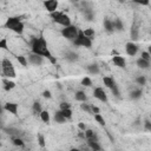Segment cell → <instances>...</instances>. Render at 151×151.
Returning <instances> with one entry per match:
<instances>
[{"instance_id": "15", "label": "cell", "mask_w": 151, "mask_h": 151, "mask_svg": "<svg viewBox=\"0 0 151 151\" xmlns=\"http://www.w3.org/2000/svg\"><path fill=\"white\" fill-rule=\"evenodd\" d=\"M2 84H4V90L5 91H11L15 87V83L13 80H9V78H4Z\"/></svg>"}, {"instance_id": "44", "label": "cell", "mask_w": 151, "mask_h": 151, "mask_svg": "<svg viewBox=\"0 0 151 151\" xmlns=\"http://www.w3.org/2000/svg\"><path fill=\"white\" fill-rule=\"evenodd\" d=\"M144 129H145L146 131H151V123H150L149 119H146V120L144 122Z\"/></svg>"}, {"instance_id": "10", "label": "cell", "mask_w": 151, "mask_h": 151, "mask_svg": "<svg viewBox=\"0 0 151 151\" xmlns=\"http://www.w3.org/2000/svg\"><path fill=\"white\" fill-rule=\"evenodd\" d=\"M112 63L117 66V67H120V68H125L126 67V60L124 57L119 55V54H116L112 57Z\"/></svg>"}, {"instance_id": "35", "label": "cell", "mask_w": 151, "mask_h": 151, "mask_svg": "<svg viewBox=\"0 0 151 151\" xmlns=\"http://www.w3.org/2000/svg\"><path fill=\"white\" fill-rule=\"evenodd\" d=\"M94 119H96V122L99 124V125H105V119L101 117V114L100 113H94Z\"/></svg>"}, {"instance_id": "50", "label": "cell", "mask_w": 151, "mask_h": 151, "mask_svg": "<svg viewBox=\"0 0 151 151\" xmlns=\"http://www.w3.org/2000/svg\"><path fill=\"white\" fill-rule=\"evenodd\" d=\"M0 126H1V122H0Z\"/></svg>"}, {"instance_id": "24", "label": "cell", "mask_w": 151, "mask_h": 151, "mask_svg": "<svg viewBox=\"0 0 151 151\" xmlns=\"http://www.w3.org/2000/svg\"><path fill=\"white\" fill-rule=\"evenodd\" d=\"M84 133H85V139H98L97 134H96L94 131L91 130V129H86V130L84 131Z\"/></svg>"}, {"instance_id": "26", "label": "cell", "mask_w": 151, "mask_h": 151, "mask_svg": "<svg viewBox=\"0 0 151 151\" xmlns=\"http://www.w3.org/2000/svg\"><path fill=\"white\" fill-rule=\"evenodd\" d=\"M142 94H143V91L142 90H133V91L130 92V98L136 100V99H139L142 97Z\"/></svg>"}, {"instance_id": "33", "label": "cell", "mask_w": 151, "mask_h": 151, "mask_svg": "<svg viewBox=\"0 0 151 151\" xmlns=\"http://www.w3.org/2000/svg\"><path fill=\"white\" fill-rule=\"evenodd\" d=\"M37 138H38V144H39V146L40 147H45V137H44V134L42 133H38L37 134Z\"/></svg>"}, {"instance_id": "37", "label": "cell", "mask_w": 151, "mask_h": 151, "mask_svg": "<svg viewBox=\"0 0 151 151\" xmlns=\"http://www.w3.org/2000/svg\"><path fill=\"white\" fill-rule=\"evenodd\" d=\"M136 83H137L138 85H140V86H144V85L146 84V78H145L144 76H139V77L136 78Z\"/></svg>"}, {"instance_id": "5", "label": "cell", "mask_w": 151, "mask_h": 151, "mask_svg": "<svg viewBox=\"0 0 151 151\" xmlns=\"http://www.w3.org/2000/svg\"><path fill=\"white\" fill-rule=\"evenodd\" d=\"M73 44L76 46H81V47H86V48H90L92 46V40L87 37L84 35L83 31H78V35L76 37V39L73 40Z\"/></svg>"}, {"instance_id": "25", "label": "cell", "mask_w": 151, "mask_h": 151, "mask_svg": "<svg viewBox=\"0 0 151 151\" xmlns=\"http://www.w3.org/2000/svg\"><path fill=\"white\" fill-rule=\"evenodd\" d=\"M5 132L8 133V134H11L12 137H18V136H20V130L14 129V127H7V129H5Z\"/></svg>"}, {"instance_id": "13", "label": "cell", "mask_w": 151, "mask_h": 151, "mask_svg": "<svg viewBox=\"0 0 151 151\" xmlns=\"http://www.w3.org/2000/svg\"><path fill=\"white\" fill-rule=\"evenodd\" d=\"M86 142H87V145L91 150H93V151H100L101 150V146L99 145L98 139H86Z\"/></svg>"}, {"instance_id": "42", "label": "cell", "mask_w": 151, "mask_h": 151, "mask_svg": "<svg viewBox=\"0 0 151 151\" xmlns=\"http://www.w3.org/2000/svg\"><path fill=\"white\" fill-rule=\"evenodd\" d=\"M71 107V104L67 103V101H63L60 103V110H65V109H70Z\"/></svg>"}, {"instance_id": "9", "label": "cell", "mask_w": 151, "mask_h": 151, "mask_svg": "<svg viewBox=\"0 0 151 151\" xmlns=\"http://www.w3.org/2000/svg\"><path fill=\"white\" fill-rule=\"evenodd\" d=\"M125 51H126V54H127V55L133 57V55L138 52V46H137L133 41H129V42L125 45Z\"/></svg>"}, {"instance_id": "45", "label": "cell", "mask_w": 151, "mask_h": 151, "mask_svg": "<svg viewBox=\"0 0 151 151\" xmlns=\"http://www.w3.org/2000/svg\"><path fill=\"white\" fill-rule=\"evenodd\" d=\"M42 97H44V98H47V99H51V98H52L51 91H48V90H45V91L42 92Z\"/></svg>"}, {"instance_id": "16", "label": "cell", "mask_w": 151, "mask_h": 151, "mask_svg": "<svg viewBox=\"0 0 151 151\" xmlns=\"http://www.w3.org/2000/svg\"><path fill=\"white\" fill-rule=\"evenodd\" d=\"M136 64H137V66H138L139 68H142V70H147V68L150 67V60H145V59H143V58H138L137 61H136Z\"/></svg>"}, {"instance_id": "11", "label": "cell", "mask_w": 151, "mask_h": 151, "mask_svg": "<svg viewBox=\"0 0 151 151\" xmlns=\"http://www.w3.org/2000/svg\"><path fill=\"white\" fill-rule=\"evenodd\" d=\"M44 6L48 13H52V12L57 11V8H58V0H45Z\"/></svg>"}, {"instance_id": "17", "label": "cell", "mask_w": 151, "mask_h": 151, "mask_svg": "<svg viewBox=\"0 0 151 151\" xmlns=\"http://www.w3.org/2000/svg\"><path fill=\"white\" fill-rule=\"evenodd\" d=\"M86 70H87V72L90 74H93V76L100 73V68H99V66L97 64H90V65H87L86 66Z\"/></svg>"}, {"instance_id": "12", "label": "cell", "mask_w": 151, "mask_h": 151, "mask_svg": "<svg viewBox=\"0 0 151 151\" xmlns=\"http://www.w3.org/2000/svg\"><path fill=\"white\" fill-rule=\"evenodd\" d=\"M18 109H19V106L15 103H9L8 101V103H6L4 105V110L7 111V112H9V113H12V114H14V116L18 114Z\"/></svg>"}, {"instance_id": "40", "label": "cell", "mask_w": 151, "mask_h": 151, "mask_svg": "<svg viewBox=\"0 0 151 151\" xmlns=\"http://www.w3.org/2000/svg\"><path fill=\"white\" fill-rule=\"evenodd\" d=\"M133 2H136L138 5H142V6H149L150 0H133Z\"/></svg>"}, {"instance_id": "27", "label": "cell", "mask_w": 151, "mask_h": 151, "mask_svg": "<svg viewBox=\"0 0 151 151\" xmlns=\"http://www.w3.org/2000/svg\"><path fill=\"white\" fill-rule=\"evenodd\" d=\"M12 143L15 145V146H20V147H24L25 146V143L24 140L18 136V137H12Z\"/></svg>"}, {"instance_id": "30", "label": "cell", "mask_w": 151, "mask_h": 151, "mask_svg": "<svg viewBox=\"0 0 151 151\" xmlns=\"http://www.w3.org/2000/svg\"><path fill=\"white\" fill-rule=\"evenodd\" d=\"M80 84H81L83 86L90 87V86H92V80H91V78H90V77H84V78L81 79Z\"/></svg>"}, {"instance_id": "31", "label": "cell", "mask_w": 151, "mask_h": 151, "mask_svg": "<svg viewBox=\"0 0 151 151\" xmlns=\"http://www.w3.org/2000/svg\"><path fill=\"white\" fill-rule=\"evenodd\" d=\"M83 33H84L85 37H87V38H90V39H92V38L94 37V29H93V28H86V29L83 31Z\"/></svg>"}, {"instance_id": "21", "label": "cell", "mask_w": 151, "mask_h": 151, "mask_svg": "<svg viewBox=\"0 0 151 151\" xmlns=\"http://www.w3.org/2000/svg\"><path fill=\"white\" fill-rule=\"evenodd\" d=\"M104 28H105V31H106L107 33H112V32H114L112 20H110V19H105V20H104Z\"/></svg>"}, {"instance_id": "23", "label": "cell", "mask_w": 151, "mask_h": 151, "mask_svg": "<svg viewBox=\"0 0 151 151\" xmlns=\"http://www.w3.org/2000/svg\"><path fill=\"white\" fill-rule=\"evenodd\" d=\"M39 117H40V119H41L44 123H46V124H48V123H50V119H51V117H50V113H48V111H45V110H42V111L39 113Z\"/></svg>"}, {"instance_id": "8", "label": "cell", "mask_w": 151, "mask_h": 151, "mask_svg": "<svg viewBox=\"0 0 151 151\" xmlns=\"http://www.w3.org/2000/svg\"><path fill=\"white\" fill-rule=\"evenodd\" d=\"M93 97L97 98L98 100L103 101V103L107 101V94H106V92L104 91L103 87H96L94 91H93Z\"/></svg>"}, {"instance_id": "3", "label": "cell", "mask_w": 151, "mask_h": 151, "mask_svg": "<svg viewBox=\"0 0 151 151\" xmlns=\"http://www.w3.org/2000/svg\"><path fill=\"white\" fill-rule=\"evenodd\" d=\"M0 66H1L2 74L5 78H15V70H14V66L9 59H7V58L2 59Z\"/></svg>"}, {"instance_id": "19", "label": "cell", "mask_w": 151, "mask_h": 151, "mask_svg": "<svg viewBox=\"0 0 151 151\" xmlns=\"http://www.w3.org/2000/svg\"><path fill=\"white\" fill-rule=\"evenodd\" d=\"M53 119H54V122L55 123H58V124H64L67 119L63 116V113H61V111L59 110V111H57L55 113H54V117H53Z\"/></svg>"}, {"instance_id": "52", "label": "cell", "mask_w": 151, "mask_h": 151, "mask_svg": "<svg viewBox=\"0 0 151 151\" xmlns=\"http://www.w3.org/2000/svg\"><path fill=\"white\" fill-rule=\"evenodd\" d=\"M0 39H1V38H0Z\"/></svg>"}, {"instance_id": "2", "label": "cell", "mask_w": 151, "mask_h": 151, "mask_svg": "<svg viewBox=\"0 0 151 151\" xmlns=\"http://www.w3.org/2000/svg\"><path fill=\"white\" fill-rule=\"evenodd\" d=\"M5 27L18 33V34H22L24 28H25L24 22L20 20L19 17H8L6 22H5Z\"/></svg>"}, {"instance_id": "38", "label": "cell", "mask_w": 151, "mask_h": 151, "mask_svg": "<svg viewBox=\"0 0 151 151\" xmlns=\"http://www.w3.org/2000/svg\"><path fill=\"white\" fill-rule=\"evenodd\" d=\"M0 48L1 50H8V44H7V39L6 38H1L0 39Z\"/></svg>"}, {"instance_id": "29", "label": "cell", "mask_w": 151, "mask_h": 151, "mask_svg": "<svg viewBox=\"0 0 151 151\" xmlns=\"http://www.w3.org/2000/svg\"><path fill=\"white\" fill-rule=\"evenodd\" d=\"M65 58H66L68 61H76V60H78V54L74 53V52H67V53L65 54Z\"/></svg>"}, {"instance_id": "18", "label": "cell", "mask_w": 151, "mask_h": 151, "mask_svg": "<svg viewBox=\"0 0 151 151\" xmlns=\"http://www.w3.org/2000/svg\"><path fill=\"white\" fill-rule=\"evenodd\" d=\"M130 34H131V39H132V41L138 40V37H139V28H138V26H137V25H134V24H133V25L131 26Z\"/></svg>"}, {"instance_id": "28", "label": "cell", "mask_w": 151, "mask_h": 151, "mask_svg": "<svg viewBox=\"0 0 151 151\" xmlns=\"http://www.w3.org/2000/svg\"><path fill=\"white\" fill-rule=\"evenodd\" d=\"M32 110L35 114H39L41 111H42V107H41V104L39 101H34L33 105H32Z\"/></svg>"}, {"instance_id": "49", "label": "cell", "mask_w": 151, "mask_h": 151, "mask_svg": "<svg viewBox=\"0 0 151 151\" xmlns=\"http://www.w3.org/2000/svg\"><path fill=\"white\" fill-rule=\"evenodd\" d=\"M119 1H120V2H124V0H119Z\"/></svg>"}, {"instance_id": "6", "label": "cell", "mask_w": 151, "mask_h": 151, "mask_svg": "<svg viewBox=\"0 0 151 151\" xmlns=\"http://www.w3.org/2000/svg\"><path fill=\"white\" fill-rule=\"evenodd\" d=\"M78 27L73 26V25H68V26H65L63 29H61V35L64 38H66L67 40H74L76 37L78 35Z\"/></svg>"}, {"instance_id": "4", "label": "cell", "mask_w": 151, "mask_h": 151, "mask_svg": "<svg viewBox=\"0 0 151 151\" xmlns=\"http://www.w3.org/2000/svg\"><path fill=\"white\" fill-rule=\"evenodd\" d=\"M50 17L53 19L54 22H57V24H59V25H61V26H64V27L71 25V19H70V17H68L67 14H65V13L54 11V12L50 13Z\"/></svg>"}, {"instance_id": "39", "label": "cell", "mask_w": 151, "mask_h": 151, "mask_svg": "<svg viewBox=\"0 0 151 151\" xmlns=\"http://www.w3.org/2000/svg\"><path fill=\"white\" fill-rule=\"evenodd\" d=\"M85 19L86 20H88V21H91L92 19H93V13H92V11H85Z\"/></svg>"}, {"instance_id": "36", "label": "cell", "mask_w": 151, "mask_h": 151, "mask_svg": "<svg viewBox=\"0 0 151 151\" xmlns=\"http://www.w3.org/2000/svg\"><path fill=\"white\" fill-rule=\"evenodd\" d=\"M60 111H61L63 116L66 119H71V117H72V110H71V107L70 109H65V110H60Z\"/></svg>"}, {"instance_id": "1", "label": "cell", "mask_w": 151, "mask_h": 151, "mask_svg": "<svg viewBox=\"0 0 151 151\" xmlns=\"http://www.w3.org/2000/svg\"><path fill=\"white\" fill-rule=\"evenodd\" d=\"M32 52L47 58L52 64L55 63V58H53L52 53L50 52V50L47 47V42H46V40L42 37L33 38L32 39Z\"/></svg>"}, {"instance_id": "43", "label": "cell", "mask_w": 151, "mask_h": 151, "mask_svg": "<svg viewBox=\"0 0 151 151\" xmlns=\"http://www.w3.org/2000/svg\"><path fill=\"white\" fill-rule=\"evenodd\" d=\"M111 92H112V94H113L114 97L119 98V90H118V86H114L113 88H111Z\"/></svg>"}, {"instance_id": "47", "label": "cell", "mask_w": 151, "mask_h": 151, "mask_svg": "<svg viewBox=\"0 0 151 151\" xmlns=\"http://www.w3.org/2000/svg\"><path fill=\"white\" fill-rule=\"evenodd\" d=\"M78 129H79L80 131H85L87 127H86V124H85V123H78Z\"/></svg>"}, {"instance_id": "20", "label": "cell", "mask_w": 151, "mask_h": 151, "mask_svg": "<svg viewBox=\"0 0 151 151\" xmlns=\"http://www.w3.org/2000/svg\"><path fill=\"white\" fill-rule=\"evenodd\" d=\"M74 99L77 101L83 103V101H86L87 100V96H86V93L84 91H77L76 94H74Z\"/></svg>"}, {"instance_id": "34", "label": "cell", "mask_w": 151, "mask_h": 151, "mask_svg": "<svg viewBox=\"0 0 151 151\" xmlns=\"http://www.w3.org/2000/svg\"><path fill=\"white\" fill-rule=\"evenodd\" d=\"M17 60H18L19 64H21V66H24V67H26L27 64H28V61H27V59H26L25 55H18V57H17Z\"/></svg>"}, {"instance_id": "46", "label": "cell", "mask_w": 151, "mask_h": 151, "mask_svg": "<svg viewBox=\"0 0 151 151\" xmlns=\"http://www.w3.org/2000/svg\"><path fill=\"white\" fill-rule=\"evenodd\" d=\"M91 111H92V114L94 113H100V109L96 105H91Z\"/></svg>"}, {"instance_id": "51", "label": "cell", "mask_w": 151, "mask_h": 151, "mask_svg": "<svg viewBox=\"0 0 151 151\" xmlns=\"http://www.w3.org/2000/svg\"><path fill=\"white\" fill-rule=\"evenodd\" d=\"M0 146H1V143H0Z\"/></svg>"}, {"instance_id": "22", "label": "cell", "mask_w": 151, "mask_h": 151, "mask_svg": "<svg viewBox=\"0 0 151 151\" xmlns=\"http://www.w3.org/2000/svg\"><path fill=\"white\" fill-rule=\"evenodd\" d=\"M112 22H113V28H114V31H118V32L124 31V24L122 22L120 19H114Z\"/></svg>"}, {"instance_id": "7", "label": "cell", "mask_w": 151, "mask_h": 151, "mask_svg": "<svg viewBox=\"0 0 151 151\" xmlns=\"http://www.w3.org/2000/svg\"><path fill=\"white\" fill-rule=\"evenodd\" d=\"M28 63L32 64V65H35V66H40L42 63H44V57L40 55V54H37V53H31L28 55Z\"/></svg>"}, {"instance_id": "41", "label": "cell", "mask_w": 151, "mask_h": 151, "mask_svg": "<svg viewBox=\"0 0 151 151\" xmlns=\"http://www.w3.org/2000/svg\"><path fill=\"white\" fill-rule=\"evenodd\" d=\"M140 58H143V59H145V60H150V58H151V54H150V52H147V51H144V52H142V55H140Z\"/></svg>"}, {"instance_id": "32", "label": "cell", "mask_w": 151, "mask_h": 151, "mask_svg": "<svg viewBox=\"0 0 151 151\" xmlns=\"http://www.w3.org/2000/svg\"><path fill=\"white\" fill-rule=\"evenodd\" d=\"M80 109L90 114H92V111H91V105L90 104H86V101H83V104H80Z\"/></svg>"}, {"instance_id": "14", "label": "cell", "mask_w": 151, "mask_h": 151, "mask_svg": "<svg viewBox=\"0 0 151 151\" xmlns=\"http://www.w3.org/2000/svg\"><path fill=\"white\" fill-rule=\"evenodd\" d=\"M103 83H104V85H105L107 88H110V90L113 88L114 86H117L114 79H113L112 77H109V76H105V77L103 78Z\"/></svg>"}, {"instance_id": "48", "label": "cell", "mask_w": 151, "mask_h": 151, "mask_svg": "<svg viewBox=\"0 0 151 151\" xmlns=\"http://www.w3.org/2000/svg\"><path fill=\"white\" fill-rule=\"evenodd\" d=\"M2 111H4V106H2L1 103H0V113H2Z\"/></svg>"}]
</instances>
